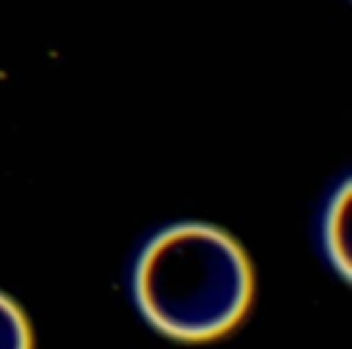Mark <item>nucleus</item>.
I'll use <instances>...</instances> for the list:
<instances>
[{"label":"nucleus","instance_id":"1","mask_svg":"<svg viewBox=\"0 0 352 349\" xmlns=\"http://www.w3.org/2000/svg\"><path fill=\"white\" fill-rule=\"evenodd\" d=\"M132 291L154 330L179 341H209L245 316L253 272L226 231L179 223L148 239L135 264Z\"/></svg>","mask_w":352,"mask_h":349},{"label":"nucleus","instance_id":"2","mask_svg":"<svg viewBox=\"0 0 352 349\" xmlns=\"http://www.w3.org/2000/svg\"><path fill=\"white\" fill-rule=\"evenodd\" d=\"M349 181H344L338 187V192L330 198L327 212H324V225H322V236H324V250L330 264L338 269L341 278H349Z\"/></svg>","mask_w":352,"mask_h":349},{"label":"nucleus","instance_id":"3","mask_svg":"<svg viewBox=\"0 0 352 349\" xmlns=\"http://www.w3.org/2000/svg\"><path fill=\"white\" fill-rule=\"evenodd\" d=\"M0 349H33L30 324L22 308L6 294H0Z\"/></svg>","mask_w":352,"mask_h":349}]
</instances>
